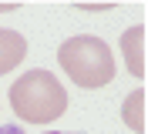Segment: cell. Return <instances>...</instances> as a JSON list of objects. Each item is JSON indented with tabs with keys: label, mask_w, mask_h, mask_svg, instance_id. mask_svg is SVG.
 <instances>
[{
	"label": "cell",
	"mask_w": 148,
	"mask_h": 134,
	"mask_svg": "<svg viewBox=\"0 0 148 134\" xmlns=\"http://www.w3.org/2000/svg\"><path fill=\"white\" fill-rule=\"evenodd\" d=\"M10 107L27 124H51L67 111V90L51 71H27L10 84Z\"/></svg>",
	"instance_id": "obj_1"
},
{
	"label": "cell",
	"mask_w": 148,
	"mask_h": 134,
	"mask_svg": "<svg viewBox=\"0 0 148 134\" xmlns=\"http://www.w3.org/2000/svg\"><path fill=\"white\" fill-rule=\"evenodd\" d=\"M57 61H61V71L77 84V87H104L114 80V54L104 44L101 37H71L61 44L57 50Z\"/></svg>",
	"instance_id": "obj_2"
},
{
	"label": "cell",
	"mask_w": 148,
	"mask_h": 134,
	"mask_svg": "<svg viewBox=\"0 0 148 134\" xmlns=\"http://www.w3.org/2000/svg\"><path fill=\"white\" fill-rule=\"evenodd\" d=\"M121 54H125L128 71L145 80V24H131L121 34Z\"/></svg>",
	"instance_id": "obj_3"
},
{
	"label": "cell",
	"mask_w": 148,
	"mask_h": 134,
	"mask_svg": "<svg viewBox=\"0 0 148 134\" xmlns=\"http://www.w3.org/2000/svg\"><path fill=\"white\" fill-rule=\"evenodd\" d=\"M24 57H27V40H24L17 30L0 27V74L14 71Z\"/></svg>",
	"instance_id": "obj_4"
},
{
	"label": "cell",
	"mask_w": 148,
	"mask_h": 134,
	"mask_svg": "<svg viewBox=\"0 0 148 134\" xmlns=\"http://www.w3.org/2000/svg\"><path fill=\"white\" fill-rule=\"evenodd\" d=\"M121 121H125L128 131H135V134L148 131V124H145V87L131 90L128 97H125V104H121Z\"/></svg>",
	"instance_id": "obj_5"
},
{
	"label": "cell",
	"mask_w": 148,
	"mask_h": 134,
	"mask_svg": "<svg viewBox=\"0 0 148 134\" xmlns=\"http://www.w3.org/2000/svg\"><path fill=\"white\" fill-rule=\"evenodd\" d=\"M0 134H24L20 124H0Z\"/></svg>",
	"instance_id": "obj_6"
},
{
	"label": "cell",
	"mask_w": 148,
	"mask_h": 134,
	"mask_svg": "<svg viewBox=\"0 0 148 134\" xmlns=\"http://www.w3.org/2000/svg\"><path fill=\"white\" fill-rule=\"evenodd\" d=\"M10 10H17V7H14V3H10V7H0V14H10Z\"/></svg>",
	"instance_id": "obj_7"
}]
</instances>
